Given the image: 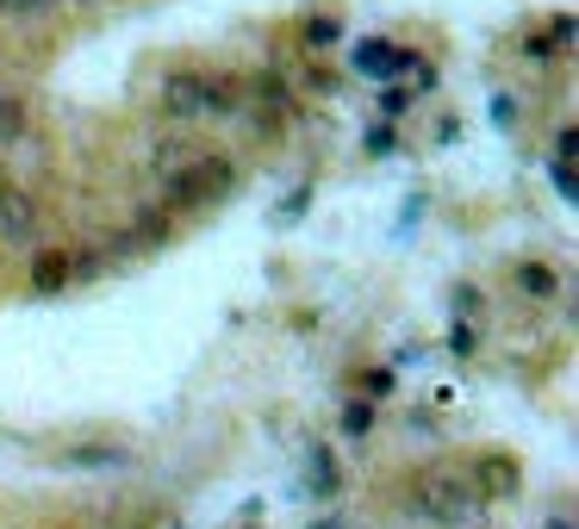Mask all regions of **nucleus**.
Segmentation results:
<instances>
[{"mask_svg": "<svg viewBox=\"0 0 579 529\" xmlns=\"http://www.w3.org/2000/svg\"><path fill=\"white\" fill-rule=\"evenodd\" d=\"M237 181L231 156H193V162H181V169L169 175V206H213V200H225Z\"/></svg>", "mask_w": 579, "mask_h": 529, "instance_id": "1", "label": "nucleus"}, {"mask_svg": "<svg viewBox=\"0 0 579 529\" xmlns=\"http://www.w3.org/2000/svg\"><path fill=\"white\" fill-rule=\"evenodd\" d=\"M349 63H355L362 76H374V81L393 88V76H406L411 63H418V50H406V44H393V38H362L355 50H349Z\"/></svg>", "mask_w": 579, "mask_h": 529, "instance_id": "2", "label": "nucleus"}, {"mask_svg": "<svg viewBox=\"0 0 579 529\" xmlns=\"http://www.w3.org/2000/svg\"><path fill=\"white\" fill-rule=\"evenodd\" d=\"M162 113L169 119H206V69H174L169 81H162Z\"/></svg>", "mask_w": 579, "mask_h": 529, "instance_id": "3", "label": "nucleus"}, {"mask_svg": "<svg viewBox=\"0 0 579 529\" xmlns=\"http://www.w3.org/2000/svg\"><path fill=\"white\" fill-rule=\"evenodd\" d=\"M0 237L7 244H32L38 237V200L25 188H0Z\"/></svg>", "mask_w": 579, "mask_h": 529, "instance_id": "4", "label": "nucleus"}, {"mask_svg": "<svg viewBox=\"0 0 579 529\" xmlns=\"http://www.w3.org/2000/svg\"><path fill=\"white\" fill-rule=\"evenodd\" d=\"M418 505L436 517V524H462L467 510H474V492L462 486V480H449V473H436V480H424V498Z\"/></svg>", "mask_w": 579, "mask_h": 529, "instance_id": "5", "label": "nucleus"}, {"mask_svg": "<svg viewBox=\"0 0 579 529\" xmlns=\"http://www.w3.org/2000/svg\"><path fill=\"white\" fill-rule=\"evenodd\" d=\"M63 286H69V249H38V256H32V293L50 300Z\"/></svg>", "mask_w": 579, "mask_h": 529, "instance_id": "6", "label": "nucleus"}, {"mask_svg": "<svg viewBox=\"0 0 579 529\" xmlns=\"http://www.w3.org/2000/svg\"><path fill=\"white\" fill-rule=\"evenodd\" d=\"M243 100H256L262 113H287V106H293V88H287V76L262 69V76H250V81H243Z\"/></svg>", "mask_w": 579, "mask_h": 529, "instance_id": "7", "label": "nucleus"}, {"mask_svg": "<svg viewBox=\"0 0 579 529\" xmlns=\"http://www.w3.org/2000/svg\"><path fill=\"white\" fill-rule=\"evenodd\" d=\"M250 100H243V81L237 76H206V119H231L243 113Z\"/></svg>", "mask_w": 579, "mask_h": 529, "instance_id": "8", "label": "nucleus"}, {"mask_svg": "<svg viewBox=\"0 0 579 529\" xmlns=\"http://www.w3.org/2000/svg\"><path fill=\"white\" fill-rule=\"evenodd\" d=\"M518 293H530V300H560V274L548 262H518Z\"/></svg>", "mask_w": 579, "mask_h": 529, "instance_id": "9", "label": "nucleus"}, {"mask_svg": "<svg viewBox=\"0 0 579 529\" xmlns=\"http://www.w3.org/2000/svg\"><path fill=\"white\" fill-rule=\"evenodd\" d=\"M299 38H306V50H330V44L343 38V20H337V13H311V20L299 25Z\"/></svg>", "mask_w": 579, "mask_h": 529, "instance_id": "10", "label": "nucleus"}, {"mask_svg": "<svg viewBox=\"0 0 579 529\" xmlns=\"http://www.w3.org/2000/svg\"><path fill=\"white\" fill-rule=\"evenodd\" d=\"M474 480H480L486 492H499V498H504V492L518 486V468H511V461H504V454H486L480 468H474Z\"/></svg>", "mask_w": 579, "mask_h": 529, "instance_id": "11", "label": "nucleus"}, {"mask_svg": "<svg viewBox=\"0 0 579 529\" xmlns=\"http://www.w3.org/2000/svg\"><path fill=\"white\" fill-rule=\"evenodd\" d=\"M0 144H25V100L0 88Z\"/></svg>", "mask_w": 579, "mask_h": 529, "instance_id": "12", "label": "nucleus"}, {"mask_svg": "<svg viewBox=\"0 0 579 529\" xmlns=\"http://www.w3.org/2000/svg\"><path fill=\"white\" fill-rule=\"evenodd\" d=\"M169 230H174V225H169V212H137V225L125 230V237L144 249V244H169Z\"/></svg>", "mask_w": 579, "mask_h": 529, "instance_id": "13", "label": "nucleus"}, {"mask_svg": "<svg viewBox=\"0 0 579 529\" xmlns=\"http://www.w3.org/2000/svg\"><path fill=\"white\" fill-rule=\"evenodd\" d=\"M399 150V132L393 125H367V156H393Z\"/></svg>", "mask_w": 579, "mask_h": 529, "instance_id": "14", "label": "nucleus"}, {"mask_svg": "<svg viewBox=\"0 0 579 529\" xmlns=\"http://www.w3.org/2000/svg\"><path fill=\"white\" fill-rule=\"evenodd\" d=\"M367 424H374V398H362V405H349V412H343V430L349 436H367Z\"/></svg>", "mask_w": 579, "mask_h": 529, "instance_id": "15", "label": "nucleus"}, {"mask_svg": "<svg viewBox=\"0 0 579 529\" xmlns=\"http://www.w3.org/2000/svg\"><path fill=\"white\" fill-rule=\"evenodd\" d=\"M311 492H337V461L311 454Z\"/></svg>", "mask_w": 579, "mask_h": 529, "instance_id": "16", "label": "nucleus"}, {"mask_svg": "<svg viewBox=\"0 0 579 529\" xmlns=\"http://www.w3.org/2000/svg\"><path fill=\"white\" fill-rule=\"evenodd\" d=\"M406 106H411L406 88H381V113H386V125H393V119H406Z\"/></svg>", "mask_w": 579, "mask_h": 529, "instance_id": "17", "label": "nucleus"}, {"mask_svg": "<svg viewBox=\"0 0 579 529\" xmlns=\"http://www.w3.org/2000/svg\"><path fill=\"white\" fill-rule=\"evenodd\" d=\"M449 342H455V356H474V324H455V330H449Z\"/></svg>", "mask_w": 579, "mask_h": 529, "instance_id": "18", "label": "nucleus"}, {"mask_svg": "<svg viewBox=\"0 0 579 529\" xmlns=\"http://www.w3.org/2000/svg\"><path fill=\"white\" fill-rule=\"evenodd\" d=\"M50 7H57V0H7V13H25V20H32V13H50Z\"/></svg>", "mask_w": 579, "mask_h": 529, "instance_id": "19", "label": "nucleus"}, {"mask_svg": "<svg viewBox=\"0 0 579 529\" xmlns=\"http://www.w3.org/2000/svg\"><path fill=\"white\" fill-rule=\"evenodd\" d=\"M311 529H337V517H330V524H311Z\"/></svg>", "mask_w": 579, "mask_h": 529, "instance_id": "20", "label": "nucleus"}, {"mask_svg": "<svg viewBox=\"0 0 579 529\" xmlns=\"http://www.w3.org/2000/svg\"><path fill=\"white\" fill-rule=\"evenodd\" d=\"M0 188H13V181H7V169H0Z\"/></svg>", "mask_w": 579, "mask_h": 529, "instance_id": "21", "label": "nucleus"}, {"mask_svg": "<svg viewBox=\"0 0 579 529\" xmlns=\"http://www.w3.org/2000/svg\"><path fill=\"white\" fill-rule=\"evenodd\" d=\"M548 529H574V524H548Z\"/></svg>", "mask_w": 579, "mask_h": 529, "instance_id": "22", "label": "nucleus"}, {"mask_svg": "<svg viewBox=\"0 0 579 529\" xmlns=\"http://www.w3.org/2000/svg\"><path fill=\"white\" fill-rule=\"evenodd\" d=\"M0 13H7V0H0Z\"/></svg>", "mask_w": 579, "mask_h": 529, "instance_id": "23", "label": "nucleus"}]
</instances>
